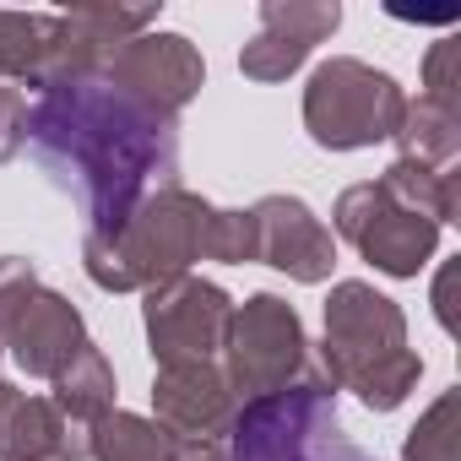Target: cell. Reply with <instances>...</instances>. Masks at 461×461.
Here are the masks:
<instances>
[{
	"mask_svg": "<svg viewBox=\"0 0 461 461\" xmlns=\"http://www.w3.org/2000/svg\"><path fill=\"white\" fill-rule=\"evenodd\" d=\"M206 222H212L206 195L185 185L152 190L120 228H87L82 267L104 294H147L206 261Z\"/></svg>",
	"mask_w": 461,
	"mask_h": 461,
	"instance_id": "3957f363",
	"label": "cell"
},
{
	"mask_svg": "<svg viewBox=\"0 0 461 461\" xmlns=\"http://www.w3.org/2000/svg\"><path fill=\"white\" fill-rule=\"evenodd\" d=\"M104 82H114L120 93L163 109L179 120V109L206 87V60L201 50L185 39V33H163V28H147L136 39H125L104 66Z\"/></svg>",
	"mask_w": 461,
	"mask_h": 461,
	"instance_id": "9c48e42d",
	"label": "cell"
},
{
	"mask_svg": "<svg viewBox=\"0 0 461 461\" xmlns=\"http://www.w3.org/2000/svg\"><path fill=\"white\" fill-rule=\"evenodd\" d=\"M380 190H385V201H396L402 212H418V217H429V222H456V206H461V185H456V168H423V163H407V158H396L380 179H375Z\"/></svg>",
	"mask_w": 461,
	"mask_h": 461,
	"instance_id": "ac0fdd59",
	"label": "cell"
},
{
	"mask_svg": "<svg viewBox=\"0 0 461 461\" xmlns=\"http://www.w3.org/2000/svg\"><path fill=\"white\" fill-rule=\"evenodd\" d=\"M28 87V147L87 228H120L152 190L179 185L174 114L120 93L104 71H44Z\"/></svg>",
	"mask_w": 461,
	"mask_h": 461,
	"instance_id": "6da1fadb",
	"label": "cell"
},
{
	"mask_svg": "<svg viewBox=\"0 0 461 461\" xmlns=\"http://www.w3.org/2000/svg\"><path fill=\"white\" fill-rule=\"evenodd\" d=\"M50 385H55L50 402H55V412H60L71 429H93L104 412H114V391H120V385H114V364H109L104 348H93V342H87Z\"/></svg>",
	"mask_w": 461,
	"mask_h": 461,
	"instance_id": "2e32d148",
	"label": "cell"
},
{
	"mask_svg": "<svg viewBox=\"0 0 461 461\" xmlns=\"http://www.w3.org/2000/svg\"><path fill=\"white\" fill-rule=\"evenodd\" d=\"M331 228L385 277H418L434 250H439V222L402 212L396 201H385V190L375 179L348 185L331 206Z\"/></svg>",
	"mask_w": 461,
	"mask_h": 461,
	"instance_id": "ba28073f",
	"label": "cell"
},
{
	"mask_svg": "<svg viewBox=\"0 0 461 461\" xmlns=\"http://www.w3.org/2000/svg\"><path fill=\"white\" fill-rule=\"evenodd\" d=\"M240 396L228 391V375L217 364H163L152 375V423H163L174 439H222Z\"/></svg>",
	"mask_w": 461,
	"mask_h": 461,
	"instance_id": "7c38bea8",
	"label": "cell"
},
{
	"mask_svg": "<svg viewBox=\"0 0 461 461\" xmlns=\"http://www.w3.org/2000/svg\"><path fill=\"white\" fill-rule=\"evenodd\" d=\"M396 158L423 163V168H456L461 152V109H445L434 98H407V114L396 125Z\"/></svg>",
	"mask_w": 461,
	"mask_h": 461,
	"instance_id": "e0dca14e",
	"label": "cell"
},
{
	"mask_svg": "<svg viewBox=\"0 0 461 461\" xmlns=\"http://www.w3.org/2000/svg\"><path fill=\"white\" fill-rule=\"evenodd\" d=\"M407 114V93L391 71L331 55L304 82V131L326 152H364L375 141H391Z\"/></svg>",
	"mask_w": 461,
	"mask_h": 461,
	"instance_id": "5b68a950",
	"label": "cell"
},
{
	"mask_svg": "<svg viewBox=\"0 0 461 461\" xmlns=\"http://www.w3.org/2000/svg\"><path fill=\"white\" fill-rule=\"evenodd\" d=\"M0 348L12 353V364H17L23 375L55 380V375L87 348V321H82V310H77L66 294L39 288V294L23 304V315L12 321V331L0 337Z\"/></svg>",
	"mask_w": 461,
	"mask_h": 461,
	"instance_id": "4fadbf2b",
	"label": "cell"
},
{
	"mask_svg": "<svg viewBox=\"0 0 461 461\" xmlns=\"http://www.w3.org/2000/svg\"><path fill=\"white\" fill-rule=\"evenodd\" d=\"M174 461H222V439H179Z\"/></svg>",
	"mask_w": 461,
	"mask_h": 461,
	"instance_id": "4316f807",
	"label": "cell"
},
{
	"mask_svg": "<svg viewBox=\"0 0 461 461\" xmlns=\"http://www.w3.org/2000/svg\"><path fill=\"white\" fill-rule=\"evenodd\" d=\"M402 461H461V391H439L407 429Z\"/></svg>",
	"mask_w": 461,
	"mask_h": 461,
	"instance_id": "44dd1931",
	"label": "cell"
},
{
	"mask_svg": "<svg viewBox=\"0 0 461 461\" xmlns=\"http://www.w3.org/2000/svg\"><path fill=\"white\" fill-rule=\"evenodd\" d=\"M228 321H234V299L195 272L168 277L141 294V326H147V348H152L158 369L163 364H212L222 353Z\"/></svg>",
	"mask_w": 461,
	"mask_h": 461,
	"instance_id": "52a82bcc",
	"label": "cell"
},
{
	"mask_svg": "<svg viewBox=\"0 0 461 461\" xmlns=\"http://www.w3.org/2000/svg\"><path fill=\"white\" fill-rule=\"evenodd\" d=\"M28 147V93L17 82H0V163H12Z\"/></svg>",
	"mask_w": 461,
	"mask_h": 461,
	"instance_id": "d4e9b609",
	"label": "cell"
},
{
	"mask_svg": "<svg viewBox=\"0 0 461 461\" xmlns=\"http://www.w3.org/2000/svg\"><path fill=\"white\" fill-rule=\"evenodd\" d=\"M39 456H87V429H71L50 396L17 391L0 380V461H39Z\"/></svg>",
	"mask_w": 461,
	"mask_h": 461,
	"instance_id": "9a60e30c",
	"label": "cell"
},
{
	"mask_svg": "<svg viewBox=\"0 0 461 461\" xmlns=\"http://www.w3.org/2000/svg\"><path fill=\"white\" fill-rule=\"evenodd\" d=\"M0 358H6V348H0Z\"/></svg>",
	"mask_w": 461,
	"mask_h": 461,
	"instance_id": "f1b7e54d",
	"label": "cell"
},
{
	"mask_svg": "<svg viewBox=\"0 0 461 461\" xmlns=\"http://www.w3.org/2000/svg\"><path fill=\"white\" fill-rule=\"evenodd\" d=\"M315 369L353 391L369 412H396L423 375V358L407 348V315L396 299H385L375 283H337L326 299V337L310 342Z\"/></svg>",
	"mask_w": 461,
	"mask_h": 461,
	"instance_id": "7a4b0ae2",
	"label": "cell"
},
{
	"mask_svg": "<svg viewBox=\"0 0 461 461\" xmlns=\"http://www.w3.org/2000/svg\"><path fill=\"white\" fill-rule=\"evenodd\" d=\"M206 261H222V267H250V261H261V228H256V212L250 206H212Z\"/></svg>",
	"mask_w": 461,
	"mask_h": 461,
	"instance_id": "7402d4cb",
	"label": "cell"
},
{
	"mask_svg": "<svg viewBox=\"0 0 461 461\" xmlns=\"http://www.w3.org/2000/svg\"><path fill=\"white\" fill-rule=\"evenodd\" d=\"M337 28H342L337 0H261V28L240 50V71L250 82H288Z\"/></svg>",
	"mask_w": 461,
	"mask_h": 461,
	"instance_id": "30bf717a",
	"label": "cell"
},
{
	"mask_svg": "<svg viewBox=\"0 0 461 461\" xmlns=\"http://www.w3.org/2000/svg\"><path fill=\"white\" fill-rule=\"evenodd\" d=\"M174 450H179V439L163 423H152L141 412H125V407L104 412L87 429V456L93 461H174Z\"/></svg>",
	"mask_w": 461,
	"mask_h": 461,
	"instance_id": "d6986e66",
	"label": "cell"
},
{
	"mask_svg": "<svg viewBox=\"0 0 461 461\" xmlns=\"http://www.w3.org/2000/svg\"><path fill=\"white\" fill-rule=\"evenodd\" d=\"M39 461H71V456H39Z\"/></svg>",
	"mask_w": 461,
	"mask_h": 461,
	"instance_id": "83f0119b",
	"label": "cell"
},
{
	"mask_svg": "<svg viewBox=\"0 0 461 461\" xmlns=\"http://www.w3.org/2000/svg\"><path fill=\"white\" fill-rule=\"evenodd\" d=\"M304 364H310V337L283 294H250L245 304H234V321L222 337V375L240 402L283 391L288 380L304 375Z\"/></svg>",
	"mask_w": 461,
	"mask_h": 461,
	"instance_id": "8992f818",
	"label": "cell"
},
{
	"mask_svg": "<svg viewBox=\"0 0 461 461\" xmlns=\"http://www.w3.org/2000/svg\"><path fill=\"white\" fill-rule=\"evenodd\" d=\"M158 28V6H71L55 12V60L50 71H98L125 39Z\"/></svg>",
	"mask_w": 461,
	"mask_h": 461,
	"instance_id": "5bb4252c",
	"label": "cell"
},
{
	"mask_svg": "<svg viewBox=\"0 0 461 461\" xmlns=\"http://www.w3.org/2000/svg\"><path fill=\"white\" fill-rule=\"evenodd\" d=\"M39 267L28 256H0V337L12 331V321L23 315V304L39 294Z\"/></svg>",
	"mask_w": 461,
	"mask_h": 461,
	"instance_id": "cb8c5ba5",
	"label": "cell"
},
{
	"mask_svg": "<svg viewBox=\"0 0 461 461\" xmlns=\"http://www.w3.org/2000/svg\"><path fill=\"white\" fill-rule=\"evenodd\" d=\"M450 288H456V261H445V272H439V283H434V315H439V326H445V331H456V315H450Z\"/></svg>",
	"mask_w": 461,
	"mask_h": 461,
	"instance_id": "484cf974",
	"label": "cell"
},
{
	"mask_svg": "<svg viewBox=\"0 0 461 461\" xmlns=\"http://www.w3.org/2000/svg\"><path fill=\"white\" fill-rule=\"evenodd\" d=\"M256 228H261V261L277 267L288 283H326L337 267V240L331 228L310 212V201L299 195H261L256 206Z\"/></svg>",
	"mask_w": 461,
	"mask_h": 461,
	"instance_id": "8fae6325",
	"label": "cell"
},
{
	"mask_svg": "<svg viewBox=\"0 0 461 461\" xmlns=\"http://www.w3.org/2000/svg\"><path fill=\"white\" fill-rule=\"evenodd\" d=\"M222 461H369L337 412V385L304 364L299 380L283 391L250 396L234 407L222 429Z\"/></svg>",
	"mask_w": 461,
	"mask_h": 461,
	"instance_id": "277c9868",
	"label": "cell"
},
{
	"mask_svg": "<svg viewBox=\"0 0 461 461\" xmlns=\"http://www.w3.org/2000/svg\"><path fill=\"white\" fill-rule=\"evenodd\" d=\"M418 98L461 109V39L456 33H445L439 44H429V55H423V93Z\"/></svg>",
	"mask_w": 461,
	"mask_h": 461,
	"instance_id": "603a6c76",
	"label": "cell"
},
{
	"mask_svg": "<svg viewBox=\"0 0 461 461\" xmlns=\"http://www.w3.org/2000/svg\"><path fill=\"white\" fill-rule=\"evenodd\" d=\"M55 60V12L0 6V82H39Z\"/></svg>",
	"mask_w": 461,
	"mask_h": 461,
	"instance_id": "ffe728a7",
	"label": "cell"
}]
</instances>
